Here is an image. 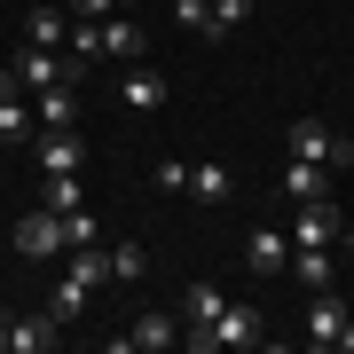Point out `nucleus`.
I'll return each mask as SVG.
<instances>
[{
	"label": "nucleus",
	"instance_id": "1",
	"mask_svg": "<svg viewBox=\"0 0 354 354\" xmlns=\"http://www.w3.org/2000/svg\"><path fill=\"white\" fill-rule=\"evenodd\" d=\"M283 150H291V158H307V165H330V174H339V165L354 158L346 142H339V134L323 127V118H291V134H283Z\"/></svg>",
	"mask_w": 354,
	"mask_h": 354
},
{
	"label": "nucleus",
	"instance_id": "2",
	"mask_svg": "<svg viewBox=\"0 0 354 354\" xmlns=\"http://www.w3.org/2000/svg\"><path fill=\"white\" fill-rule=\"evenodd\" d=\"M8 244L24 260H64V213H48V205H39V213H24L8 228Z\"/></svg>",
	"mask_w": 354,
	"mask_h": 354
},
{
	"label": "nucleus",
	"instance_id": "3",
	"mask_svg": "<svg viewBox=\"0 0 354 354\" xmlns=\"http://www.w3.org/2000/svg\"><path fill=\"white\" fill-rule=\"evenodd\" d=\"M339 244V205H291V252H330Z\"/></svg>",
	"mask_w": 354,
	"mask_h": 354
},
{
	"label": "nucleus",
	"instance_id": "4",
	"mask_svg": "<svg viewBox=\"0 0 354 354\" xmlns=\"http://www.w3.org/2000/svg\"><path fill=\"white\" fill-rule=\"evenodd\" d=\"M32 158H39V174H87V142H79L71 127H39Z\"/></svg>",
	"mask_w": 354,
	"mask_h": 354
},
{
	"label": "nucleus",
	"instance_id": "5",
	"mask_svg": "<svg viewBox=\"0 0 354 354\" xmlns=\"http://www.w3.org/2000/svg\"><path fill=\"white\" fill-rule=\"evenodd\" d=\"M0 79H16L24 95H39V87H55V79H64V55H55V48H32V39H24L8 64H0Z\"/></svg>",
	"mask_w": 354,
	"mask_h": 354
},
{
	"label": "nucleus",
	"instance_id": "6",
	"mask_svg": "<svg viewBox=\"0 0 354 354\" xmlns=\"http://www.w3.org/2000/svg\"><path fill=\"white\" fill-rule=\"evenodd\" d=\"M346 315H354V307L339 299V283L307 291V346H330V339H339V330H346Z\"/></svg>",
	"mask_w": 354,
	"mask_h": 354
},
{
	"label": "nucleus",
	"instance_id": "7",
	"mask_svg": "<svg viewBox=\"0 0 354 354\" xmlns=\"http://www.w3.org/2000/svg\"><path fill=\"white\" fill-rule=\"evenodd\" d=\"M118 95H127V111H134V118H158L174 87H165V71H150V64H127V79H118Z\"/></svg>",
	"mask_w": 354,
	"mask_h": 354
},
{
	"label": "nucleus",
	"instance_id": "8",
	"mask_svg": "<svg viewBox=\"0 0 354 354\" xmlns=\"http://www.w3.org/2000/svg\"><path fill=\"white\" fill-rule=\"evenodd\" d=\"M64 346V323L55 315H8V346L0 354H55Z\"/></svg>",
	"mask_w": 354,
	"mask_h": 354
},
{
	"label": "nucleus",
	"instance_id": "9",
	"mask_svg": "<svg viewBox=\"0 0 354 354\" xmlns=\"http://www.w3.org/2000/svg\"><path fill=\"white\" fill-rule=\"evenodd\" d=\"M127 346H134V354H165V346H181V323L150 307V315H134L127 330H118V354H127Z\"/></svg>",
	"mask_w": 354,
	"mask_h": 354
},
{
	"label": "nucleus",
	"instance_id": "10",
	"mask_svg": "<svg viewBox=\"0 0 354 354\" xmlns=\"http://www.w3.org/2000/svg\"><path fill=\"white\" fill-rule=\"evenodd\" d=\"M102 55H118V64H142V55H150V32L134 24V8L102 16Z\"/></svg>",
	"mask_w": 354,
	"mask_h": 354
},
{
	"label": "nucleus",
	"instance_id": "11",
	"mask_svg": "<svg viewBox=\"0 0 354 354\" xmlns=\"http://www.w3.org/2000/svg\"><path fill=\"white\" fill-rule=\"evenodd\" d=\"M244 260H252V276H283L291 268V228H252L244 236Z\"/></svg>",
	"mask_w": 354,
	"mask_h": 354
},
{
	"label": "nucleus",
	"instance_id": "12",
	"mask_svg": "<svg viewBox=\"0 0 354 354\" xmlns=\"http://www.w3.org/2000/svg\"><path fill=\"white\" fill-rule=\"evenodd\" d=\"M39 118H32V95L16 87V79H0V142H32Z\"/></svg>",
	"mask_w": 354,
	"mask_h": 354
},
{
	"label": "nucleus",
	"instance_id": "13",
	"mask_svg": "<svg viewBox=\"0 0 354 354\" xmlns=\"http://www.w3.org/2000/svg\"><path fill=\"white\" fill-rule=\"evenodd\" d=\"M323 197H330V165L291 158V165H283V205H323Z\"/></svg>",
	"mask_w": 354,
	"mask_h": 354
},
{
	"label": "nucleus",
	"instance_id": "14",
	"mask_svg": "<svg viewBox=\"0 0 354 354\" xmlns=\"http://www.w3.org/2000/svg\"><path fill=\"white\" fill-rule=\"evenodd\" d=\"M189 197L197 205H228V197H236V174H228L221 158H197L189 165Z\"/></svg>",
	"mask_w": 354,
	"mask_h": 354
},
{
	"label": "nucleus",
	"instance_id": "15",
	"mask_svg": "<svg viewBox=\"0 0 354 354\" xmlns=\"http://www.w3.org/2000/svg\"><path fill=\"white\" fill-rule=\"evenodd\" d=\"M64 276H79V283H111V244H64Z\"/></svg>",
	"mask_w": 354,
	"mask_h": 354
},
{
	"label": "nucleus",
	"instance_id": "16",
	"mask_svg": "<svg viewBox=\"0 0 354 354\" xmlns=\"http://www.w3.org/2000/svg\"><path fill=\"white\" fill-rule=\"evenodd\" d=\"M32 118H39V127H79V95L55 79V87H39V95H32Z\"/></svg>",
	"mask_w": 354,
	"mask_h": 354
},
{
	"label": "nucleus",
	"instance_id": "17",
	"mask_svg": "<svg viewBox=\"0 0 354 354\" xmlns=\"http://www.w3.org/2000/svg\"><path fill=\"white\" fill-rule=\"evenodd\" d=\"M24 39H32V48H55V55H64L71 16H64V8H24Z\"/></svg>",
	"mask_w": 354,
	"mask_h": 354
},
{
	"label": "nucleus",
	"instance_id": "18",
	"mask_svg": "<svg viewBox=\"0 0 354 354\" xmlns=\"http://www.w3.org/2000/svg\"><path fill=\"white\" fill-rule=\"evenodd\" d=\"M39 205H48V213H79V205H87V181L79 174H39Z\"/></svg>",
	"mask_w": 354,
	"mask_h": 354
},
{
	"label": "nucleus",
	"instance_id": "19",
	"mask_svg": "<svg viewBox=\"0 0 354 354\" xmlns=\"http://www.w3.org/2000/svg\"><path fill=\"white\" fill-rule=\"evenodd\" d=\"M87 307H95V283H79V276H64V283L48 291V315H55V323H79Z\"/></svg>",
	"mask_w": 354,
	"mask_h": 354
},
{
	"label": "nucleus",
	"instance_id": "20",
	"mask_svg": "<svg viewBox=\"0 0 354 354\" xmlns=\"http://www.w3.org/2000/svg\"><path fill=\"white\" fill-rule=\"evenodd\" d=\"M221 307H228V291H221V283H189V291H181V323H213Z\"/></svg>",
	"mask_w": 354,
	"mask_h": 354
},
{
	"label": "nucleus",
	"instance_id": "21",
	"mask_svg": "<svg viewBox=\"0 0 354 354\" xmlns=\"http://www.w3.org/2000/svg\"><path fill=\"white\" fill-rule=\"evenodd\" d=\"M142 276H150V252H142L134 236H118L111 244V283H142Z\"/></svg>",
	"mask_w": 354,
	"mask_h": 354
},
{
	"label": "nucleus",
	"instance_id": "22",
	"mask_svg": "<svg viewBox=\"0 0 354 354\" xmlns=\"http://www.w3.org/2000/svg\"><path fill=\"white\" fill-rule=\"evenodd\" d=\"M283 276H299L307 291H323L330 276H339V260H330V252H291V268H283Z\"/></svg>",
	"mask_w": 354,
	"mask_h": 354
},
{
	"label": "nucleus",
	"instance_id": "23",
	"mask_svg": "<svg viewBox=\"0 0 354 354\" xmlns=\"http://www.w3.org/2000/svg\"><path fill=\"white\" fill-rule=\"evenodd\" d=\"M64 48H71V64H95V55H102V24L71 16V39H64Z\"/></svg>",
	"mask_w": 354,
	"mask_h": 354
},
{
	"label": "nucleus",
	"instance_id": "24",
	"mask_svg": "<svg viewBox=\"0 0 354 354\" xmlns=\"http://www.w3.org/2000/svg\"><path fill=\"white\" fill-rule=\"evenodd\" d=\"M244 16H252V0H213V32H205V39H228Z\"/></svg>",
	"mask_w": 354,
	"mask_h": 354
},
{
	"label": "nucleus",
	"instance_id": "25",
	"mask_svg": "<svg viewBox=\"0 0 354 354\" xmlns=\"http://www.w3.org/2000/svg\"><path fill=\"white\" fill-rule=\"evenodd\" d=\"M64 244H102V221L79 205V213H64Z\"/></svg>",
	"mask_w": 354,
	"mask_h": 354
},
{
	"label": "nucleus",
	"instance_id": "26",
	"mask_svg": "<svg viewBox=\"0 0 354 354\" xmlns=\"http://www.w3.org/2000/svg\"><path fill=\"white\" fill-rule=\"evenodd\" d=\"M150 181H158L165 197H181V189H189V165H181V158H158V165H150Z\"/></svg>",
	"mask_w": 354,
	"mask_h": 354
},
{
	"label": "nucleus",
	"instance_id": "27",
	"mask_svg": "<svg viewBox=\"0 0 354 354\" xmlns=\"http://www.w3.org/2000/svg\"><path fill=\"white\" fill-rule=\"evenodd\" d=\"M174 16H181V32H213V0H174Z\"/></svg>",
	"mask_w": 354,
	"mask_h": 354
},
{
	"label": "nucleus",
	"instance_id": "28",
	"mask_svg": "<svg viewBox=\"0 0 354 354\" xmlns=\"http://www.w3.org/2000/svg\"><path fill=\"white\" fill-rule=\"evenodd\" d=\"M118 8H134V0H64V16H87V24H102V16H118Z\"/></svg>",
	"mask_w": 354,
	"mask_h": 354
},
{
	"label": "nucleus",
	"instance_id": "29",
	"mask_svg": "<svg viewBox=\"0 0 354 354\" xmlns=\"http://www.w3.org/2000/svg\"><path fill=\"white\" fill-rule=\"evenodd\" d=\"M339 244H346V252H354V213H339Z\"/></svg>",
	"mask_w": 354,
	"mask_h": 354
},
{
	"label": "nucleus",
	"instance_id": "30",
	"mask_svg": "<svg viewBox=\"0 0 354 354\" xmlns=\"http://www.w3.org/2000/svg\"><path fill=\"white\" fill-rule=\"evenodd\" d=\"M330 346H346V354H354V315H346V330H339V339H330Z\"/></svg>",
	"mask_w": 354,
	"mask_h": 354
}]
</instances>
